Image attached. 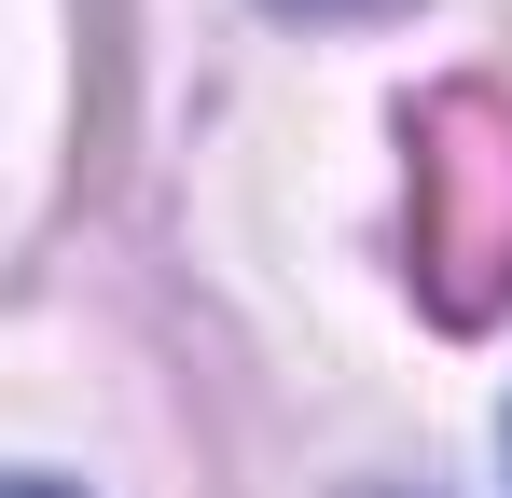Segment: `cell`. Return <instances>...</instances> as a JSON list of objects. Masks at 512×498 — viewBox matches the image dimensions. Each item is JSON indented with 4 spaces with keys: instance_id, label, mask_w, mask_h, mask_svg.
I'll use <instances>...</instances> for the list:
<instances>
[{
    "instance_id": "obj_1",
    "label": "cell",
    "mask_w": 512,
    "mask_h": 498,
    "mask_svg": "<svg viewBox=\"0 0 512 498\" xmlns=\"http://www.w3.org/2000/svg\"><path fill=\"white\" fill-rule=\"evenodd\" d=\"M416 291L443 319L512 305V97L443 83L416 111Z\"/></svg>"
},
{
    "instance_id": "obj_2",
    "label": "cell",
    "mask_w": 512,
    "mask_h": 498,
    "mask_svg": "<svg viewBox=\"0 0 512 498\" xmlns=\"http://www.w3.org/2000/svg\"><path fill=\"white\" fill-rule=\"evenodd\" d=\"M291 14H374V0H291Z\"/></svg>"
},
{
    "instance_id": "obj_3",
    "label": "cell",
    "mask_w": 512,
    "mask_h": 498,
    "mask_svg": "<svg viewBox=\"0 0 512 498\" xmlns=\"http://www.w3.org/2000/svg\"><path fill=\"white\" fill-rule=\"evenodd\" d=\"M0 498H70V485H0Z\"/></svg>"
}]
</instances>
